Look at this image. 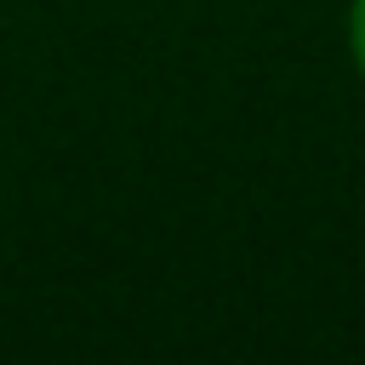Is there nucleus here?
Returning <instances> with one entry per match:
<instances>
[{
    "label": "nucleus",
    "mask_w": 365,
    "mask_h": 365,
    "mask_svg": "<svg viewBox=\"0 0 365 365\" xmlns=\"http://www.w3.org/2000/svg\"><path fill=\"white\" fill-rule=\"evenodd\" d=\"M348 57H354V74L365 80V0H348Z\"/></svg>",
    "instance_id": "obj_1"
}]
</instances>
